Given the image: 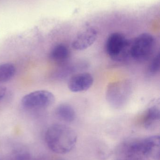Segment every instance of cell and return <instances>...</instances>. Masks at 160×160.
Wrapping results in <instances>:
<instances>
[{"instance_id":"7","label":"cell","mask_w":160,"mask_h":160,"mask_svg":"<svg viewBox=\"0 0 160 160\" xmlns=\"http://www.w3.org/2000/svg\"><path fill=\"white\" fill-rule=\"evenodd\" d=\"M98 32L92 27H87L81 31L72 42V47L76 50H83L92 46L97 39Z\"/></svg>"},{"instance_id":"15","label":"cell","mask_w":160,"mask_h":160,"mask_svg":"<svg viewBox=\"0 0 160 160\" xmlns=\"http://www.w3.org/2000/svg\"><path fill=\"white\" fill-rule=\"evenodd\" d=\"M6 93V88L5 87L0 86V100L3 98Z\"/></svg>"},{"instance_id":"12","label":"cell","mask_w":160,"mask_h":160,"mask_svg":"<svg viewBox=\"0 0 160 160\" xmlns=\"http://www.w3.org/2000/svg\"><path fill=\"white\" fill-rule=\"evenodd\" d=\"M150 158L155 160H159L160 154V136H150L144 139Z\"/></svg>"},{"instance_id":"16","label":"cell","mask_w":160,"mask_h":160,"mask_svg":"<svg viewBox=\"0 0 160 160\" xmlns=\"http://www.w3.org/2000/svg\"></svg>"},{"instance_id":"9","label":"cell","mask_w":160,"mask_h":160,"mask_svg":"<svg viewBox=\"0 0 160 160\" xmlns=\"http://www.w3.org/2000/svg\"><path fill=\"white\" fill-rule=\"evenodd\" d=\"M160 118L159 106L152 105L146 112L143 122L144 127L148 130L156 129L159 125Z\"/></svg>"},{"instance_id":"4","label":"cell","mask_w":160,"mask_h":160,"mask_svg":"<svg viewBox=\"0 0 160 160\" xmlns=\"http://www.w3.org/2000/svg\"><path fill=\"white\" fill-rule=\"evenodd\" d=\"M117 160H149L150 156L144 139L122 143L116 151Z\"/></svg>"},{"instance_id":"5","label":"cell","mask_w":160,"mask_h":160,"mask_svg":"<svg viewBox=\"0 0 160 160\" xmlns=\"http://www.w3.org/2000/svg\"><path fill=\"white\" fill-rule=\"evenodd\" d=\"M155 48L156 40L152 35L141 34L132 41L130 56L137 62H145L152 56Z\"/></svg>"},{"instance_id":"1","label":"cell","mask_w":160,"mask_h":160,"mask_svg":"<svg viewBox=\"0 0 160 160\" xmlns=\"http://www.w3.org/2000/svg\"><path fill=\"white\" fill-rule=\"evenodd\" d=\"M77 136L70 127L56 124L49 127L45 134V140L49 148L56 154L70 152L75 147Z\"/></svg>"},{"instance_id":"8","label":"cell","mask_w":160,"mask_h":160,"mask_svg":"<svg viewBox=\"0 0 160 160\" xmlns=\"http://www.w3.org/2000/svg\"><path fill=\"white\" fill-rule=\"evenodd\" d=\"M94 83V78L87 72L78 73L71 77L68 82V87L72 92L78 93L86 91Z\"/></svg>"},{"instance_id":"10","label":"cell","mask_w":160,"mask_h":160,"mask_svg":"<svg viewBox=\"0 0 160 160\" xmlns=\"http://www.w3.org/2000/svg\"><path fill=\"white\" fill-rule=\"evenodd\" d=\"M70 51L65 45L58 44L54 46L50 52L49 57L53 62L58 64L65 63L70 57Z\"/></svg>"},{"instance_id":"14","label":"cell","mask_w":160,"mask_h":160,"mask_svg":"<svg viewBox=\"0 0 160 160\" xmlns=\"http://www.w3.org/2000/svg\"><path fill=\"white\" fill-rule=\"evenodd\" d=\"M160 71V53L156 54L148 68V73L152 76L157 75Z\"/></svg>"},{"instance_id":"3","label":"cell","mask_w":160,"mask_h":160,"mask_svg":"<svg viewBox=\"0 0 160 160\" xmlns=\"http://www.w3.org/2000/svg\"><path fill=\"white\" fill-rule=\"evenodd\" d=\"M132 41L119 32L111 34L105 45L106 52L112 60L122 62L130 56Z\"/></svg>"},{"instance_id":"6","label":"cell","mask_w":160,"mask_h":160,"mask_svg":"<svg viewBox=\"0 0 160 160\" xmlns=\"http://www.w3.org/2000/svg\"><path fill=\"white\" fill-rule=\"evenodd\" d=\"M55 97L51 92L45 90H37L24 96L22 99V105L28 109L47 108L52 105Z\"/></svg>"},{"instance_id":"2","label":"cell","mask_w":160,"mask_h":160,"mask_svg":"<svg viewBox=\"0 0 160 160\" xmlns=\"http://www.w3.org/2000/svg\"><path fill=\"white\" fill-rule=\"evenodd\" d=\"M132 92V83L130 80L115 81L107 86L106 100L112 108L116 110H120L126 106Z\"/></svg>"},{"instance_id":"13","label":"cell","mask_w":160,"mask_h":160,"mask_svg":"<svg viewBox=\"0 0 160 160\" xmlns=\"http://www.w3.org/2000/svg\"><path fill=\"white\" fill-rule=\"evenodd\" d=\"M16 73V68L11 63L0 65V83L11 79Z\"/></svg>"},{"instance_id":"11","label":"cell","mask_w":160,"mask_h":160,"mask_svg":"<svg viewBox=\"0 0 160 160\" xmlns=\"http://www.w3.org/2000/svg\"><path fill=\"white\" fill-rule=\"evenodd\" d=\"M55 114L59 118L67 122H71L75 120L76 112L71 105L62 103L57 106Z\"/></svg>"}]
</instances>
